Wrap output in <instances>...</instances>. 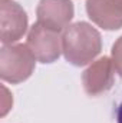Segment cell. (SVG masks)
<instances>
[{
  "label": "cell",
  "instance_id": "obj_10",
  "mask_svg": "<svg viewBox=\"0 0 122 123\" xmlns=\"http://www.w3.org/2000/svg\"><path fill=\"white\" fill-rule=\"evenodd\" d=\"M116 123H122V103L116 109Z\"/></svg>",
  "mask_w": 122,
  "mask_h": 123
},
{
  "label": "cell",
  "instance_id": "obj_6",
  "mask_svg": "<svg viewBox=\"0 0 122 123\" xmlns=\"http://www.w3.org/2000/svg\"><path fill=\"white\" fill-rule=\"evenodd\" d=\"M115 69L111 57L103 56L95 60L82 74L83 90L88 96H101L112 89L115 74Z\"/></svg>",
  "mask_w": 122,
  "mask_h": 123
},
{
  "label": "cell",
  "instance_id": "obj_1",
  "mask_svg": "<svg viewBox=\"0 0 122 123\" xmlns=\"http://www.w3.org/2000/svg\"><path fill=\"white\" fill-rule=\"evenodd\" d=\"M102 50L101 33L86 22L69 25L62 31V53L73 66H86Z\"/></svg>",
  "mask_w": 122,
  "mask_h": 123
},
{
  "label": "cell",
  "instance_id": "obj_3",
  "mask_svg": "<svg viewBox=\"0 0 122 123\" xmlns=\"http://www.w3.org/2000/svg\"><path fill=\"white\" fill-rule=\"evenodd\" d=\"M32 53L40 63H53L61 57L62 36L59 31L52 30L40 23H34L27 33V42Z\"/></svg>",
  "mask_w": 122,
  "mask_h": 123
},
{
  "label": "cell",
  "instance_id": "obj_5",
  "mask_svg": "<svg viewBox=\"0 0 122 123\" xmlns=\"http://www.w3.org/2000/svg\"><path fill=\"white\" fill-rule=\"evenodd\" d=\"M75 14L72 0H40L36 7L37 23L56 31H63Z\"/></svg>",
  "mask_w": 122,
  "mask_h": 123
},
{
  "label": "cell",
  "instance_id": "obj_4",
  "mask_svg": "<svg viewBox=\"0 0 122 123\" xmlns=\"http://www.w3.org/2000/svg\"><path fill=\"white\" fill-rule=\"evenodd\" d=\"M27 14L25 9L13 0L0 3V40L3 44H13L27 30Z\"/></svg>",
  "mask_w": 122,
  "mask_h": 123
},
{
  "label": "cell",
  "instance_id": "obj_9",
  "mask_svg": "<svg viewBox=\"0 0 122 123\" xmlns=\"http://www.w3.org/2000/svg\"><path fill=\"white\" fill-rule=\"evenodd\" d=\"M1 92H3V97H1V117L3 116H6V113L10 110V107H12V105H13V97L10 96V93L9 90L4 87V86H1Z\"/></svg>",
  "mask_w": 122,
  "mask_h": 123
},
{
  "label": "cell",
  "instance_id": "obj_2",
  "mask_svg": "<svg viewBox=\"0 0 122 123\" xmlns=\"http://www.w3.org/2000/svg\"><path fill=\"white\" fill-rule=\"evenodd\" d=\"M36 57L27 44H3L0 50V77L3 82L19 85L34 72Z\"/></svg>",
  "mask_w": 122,
  "mask_h": 123
},
{
  "label": "cell",
  "instance_id": "obj_8",
  "mask_svg": "<svg viewBox=\"0 0 122 123\" xmlns=\"http://www.w3.org/2000/svg\"><path fill=\"white\" fill-rule=\"evenodd\" d=\"M111 60L114 64L115 72L122 76V36L114 43L112 50H111Z\"/></svg>",
  "mask_w": 122,
  "mask_h": 123
},
{
  "label": "cell",
  "instance_id": "obj_7",
  "mask_svg": "<svg viewBox=\"0 0 122 123\" xmlns=\"http://www.w3.org/2000/svg\"><path fill=\"white\" fill-rule=\"evenodd\" d=\"M86 13L103 30H118L122 27V0H86Z\"/></svg>",
  "mask_w": 122,
  "mask_h": 123
}]
</instances>
